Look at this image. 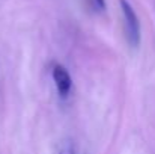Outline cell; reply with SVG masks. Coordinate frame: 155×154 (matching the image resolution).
Here are the masks:
<instances>
[{
  "mask_svg": "<svg viewBox=\"0 0 155 154\" xmlns=\"http://www.w3.org/2000/svg\"><path fill=\"white\" fill-rule=\"evenodd\" d=\"M59 154H75V150H74V145L68 141V142H65L63 144V147L60 148V151Z\"/></svg>",
  "mask_w": 155,
  "mask_h": 154,
  "instance_id": "cell-3",
  "label": "cell"
},
{
  "mask_svg": "<svg viewBox=\"0 0 155 154\" xmlns=\"http://www.w3.org/2000/svg\"><path fill=\"white\" fill-rule=\"evenodd\" d=\"M51 76H53V82L56 85V89L59 92V95L62 98H66L69 94H71V89H72V79H71V74L68 73V70L60 65V63H56L51 70Z\"/></svg>",
  "mask_w": 155,
  "mask_h": 154,
  "instance_id": "cell-2",
  "label": "cell"
},
{
  "mask_svg": "<svg viewBox=\"0 0 155 154\" xmlns=\"http://www.w3.org/2000/svg\"><path fill=\"white\" fill-rule=\"evenodd\" d=\"M91 3L97 11H105V0H91Z\"/></svg>",
  "mask_w": 155,
  "mask_h": 154,
  "instance_id": "cell-4",
  "label": "cell"
},
{
  "mask_svg": "<svg viewBox=\"0 0 155 154\" xmlns=\"http://www.w3.org/2000/svg\"><path fill=\"white\" fill-rule=\"evenodd\" d=\"M122 15H124V26H125V35L127 41L133 49H137L140 44V21L137 18V14L131 3L128 0H119Z\"/></svg>",
  "mask_w": 155,
  "mask_h": 154,
  "instance_id": "cell-1",
  "label": "cell"
}]
</instances>
